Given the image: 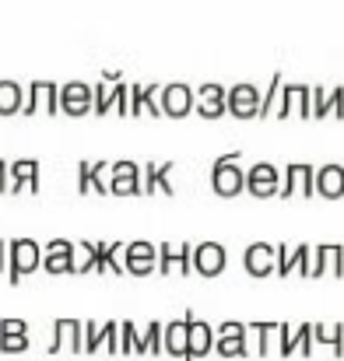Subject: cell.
<instances>
[{"instance_id": "obj_1", "label": "cell", "mask_w": 344, "mask_h": 361, "mask_svg": "<svg viewBox=\"0 0 344 361\" xmlns=\"http://www.w3.org/2000/svg\"><path fill=\"white\" fill-rule=\"evenodd\" d=\"M92 106H95L99 116H106L113 106L119 109V116H130V85H126L116 71H109V74L92 88Z\"/></svg>"}, {"instance_id": "obj_2", "label": "cell", "mask_w": 344, "mask_h": 361, "mask_svg": "<svg viewBox=\"0 0 344 361\" xmlns=\"http://www.w3.org/2000/svg\"><path fill=\"white\" fill-rule=\"evenodd\" d=\"M239 154H242V151L232 147L229 154H222V158L215 161V169H211V186H215L218 197H239V193L246 190V172L235 165Z\"/></svg>"}, {"instance_id": "obj_3", "label": "cell", "mask_w": 344, "mask_h": 361, "mask_svg": "<svg viewBox=\"0 0 344 361\" xmlns=\"http://www.w3.org/2000/svg\"><path fill=\"white\" fill-rule=\"evenodd\" d=\"M42 267V245L35 239H14L11 242V267H7V281L18 284L25 274H35Z\"/></svg>"}, {"instance_id": "obj_4", "label": "cell", "mask_w": 344, "mask_h": 361, "mask_svg": "<svg viewBox=\"0 0 344 361\" xmlns=\"http://www.w3.org/2000/svg\"><path fill=\"white\" fill-rule=\"evenodd\" d=\"M292 113H299L302 120L313 116V88H306V85H281L274 116H278V120H288Z\"/></svg>"}, {"instance_id": "obj_5", "label": "cell", "mask_w": 344, "mask_h": 361, "mask_svg": "<svg viewBox=\"0 0 344 361\" xmlns=\"http://www.w3.org/2000/svg\"><path fill=\"white\" fill-rule=\"evenodd\" d=\"M285 200L288 197H313L316 193V169L313 165H306V161H292L288 169H285V176H281V190H278Z\"/></svg>"}, {"instance_id": "obj_6", "label": "cell", "mask_w": 344, "mask_h": 361, "mask_svg": "<svg viewBox=\"0 0 344 361\" xmlns=\"http://www.w3.org/2000/svg\"><path fill=\"white\" fill-rule=\"evenodd\" d=\"M123 270L134 277H148L158 270V245L151 242H126L123 245Z\"/></svg>"}, {"instance_id": "obj_7", "label": "cell", "mask_w": 344, "mask_h": 361, "mask_svg": "<svg viewBox=\"0 0 344 361\" xmlns=\"http://www.w3.org/2000/svg\"><path fill=\"white\" fill-rule=\"evenodd\" d=\"M35 109H46V113H60V85H53V81H32L28 88H25V106H21V113L25 116H35Z\"/></svg>"}, {"instance_id": "obj_8", "label": "cell", "mask_w": 344, "mask_h": 361, "mask_svg": "<svg viewBox=\"0 0 344 361\" xmlns=\"http://www.w3.org/2000/svg\"><path fill=\"white\" fill-rule=\"evenodd\" d=\"M215 351L222 358H246L249 348H246V323H235L225 319L218 330H215Z\"/></svg>"}, {"instance_id": "obj_9", "label": "cell", "mask_w": 344, "mask_h": 361, "mask_svg": "<svg viewBox=\"0 0 344 361\" xmlns=\"http://www.w3.org/2000/svg\"><path fill=\"white\" fill-rule=\"evenodd\" d=\"M225 113L239 116V120H253L260 116V88L256 85H235L225 92Z\"/></svg>"}, {"instance_id": "obj_10", "label": "cell", "mask_w": 344, "mask_h": 361, "mask_svg": "<svg viewBox=\"0 0 344 361\" xmlns=\"http://www.w3.org/2000/svg\"><path fill=\"white\" fill-rule=\"evenodd\" d=\"M74 267H78V245L67 239H53L46 242V249H42V270H49V274H74Z\"/></svg>"}, {"instance_id": "obj_11", "label": "cell", "mask_w": 344, "mask_h": 361, "mask_svg": "<svg viewBox=\"0 0 344 361\" xmlns=\"http://www.w3.org/2000/svg\"><path fill=\"white\" fill-rule=\"evenodd\" d=\"M246 190H249L256 200L274 197V193L281 190V172H278L271 161H256V165L246 172Z\"/></svg>"}, {"instance_id": "obj_12", "label": "cell", "mask_w": 344, "mask_h": 361, "mask_svg": "<svg viewBox=\"0 0 344 361\" xmlns=\"http://www.w3.org/2000/svg\"><path fill=\"white\" fill-rule=\"evenodd\" d=\"M309 256H313V252H309V245L288 249V245L281 242V245H274V274L288 277L292 270H299L302 277H309V270H313V259H309Z\"/></svg>"}, {"instance_id": "obj_13", "label": "cell", "mask_w": 344, "mask_h": 361, "mask_svg": "<svg viewBox=\"0 0 344 361\" xmlns=\"http://www.w3.org/2000/svg\"><path fill=\"white\" fill-rule=\"evenodd\" d=\"M186 319H190L186 361H197V358H204V355H211V351H215V330H211V323H208V319H197L194 312H186Z\"/></svg>"}, {"instance_id": "obj_14", "label": "cell", "mask_w": 344, "mask_h": 361, "mask_svg": "<svg viewBox=\"0 0 344 361\" xmlns=\"http://www.w3.org/2000/svg\"><path fill=\"white\" fill-rule=\"evenodd\" d=\"M109 193H116V197L141 193V165L137 161H113L109 165Z\"/></svg>"}, {"instance_id": "obj_15", "label": "cell", "mask_w": 344, "mask_h": 361, "mask_svg": "<svg viewBox=\"0 0 344 361\" xmlns=\"http://www.w3.org/2000/svg\"><path fill=\"white\" fill-rule=\"evenodd\" d=\"M194 109H197L201 120H218V116H225V88L215 85V81L201 85V88L194 92Z\"/></svg>"}, {"instance_id": "obj_16", "label": "cell", "mask_w": 344, "mask_h": 361, "mask_svg": "<svg viewBox=\"0 0 344 361\" xmlns=\"http://www.w3.org/2000/svg\"><path fill=\"white\" fill-rule=\"evenodd\" d=\"M60 113L67 116H85L92 113V85L85 81H67L60 88Z\"/></svg>"}, {"instance_id": "obj_17", "label": "cell", "mask_w": 344, "mask_h": 361, "mask_svg": "<svg viewBox=\"0 0 344 361\" xmlns=\"http://www.w3.org/2000/svg\"><path fill=\"white\" fill-rule=\"evenodd\" d=\"M158 95H162V102H158V106H162V113H165V116H176V120H179V116L194 113V88H190V85L176 81V85H165Z\"/></svg>"}, {"instance_id": "obj_18", "label": "cell", "mask_w": 344, "mask_h": 361, "mask_svg": "<svg viewBox=\"0 0 344 361\" xmlns=\"http://www.w3.org/2000/svg\"><path fill=\"white\" fill-rule=\"evenodd\" d=\"M64 344H67L74 355L85 351V323H81V319H57V323H53V344H49V355H57Z\"/></svg>"}, {"instance_id": "obj_19", "label": "cell", "mask_w": 344, "mask_h": 361, "mask_svg": "<svg viewBox=\"0 0 344 361\" xmlns=\"http://www.w3.org/2000/svg\"><path fill=\"white\" fill-rule=\"evenodd\" d=\"M194 270L201 277H218L225 270V245H218V242L194 245Z\"/></svg>"}, {"instance_id": "obj_20", "label": "cell", "mask_w": 344, "mask_h": 361, "mask_svg": "<svg viewBox=\"0 0 344 361\" xmlns=\"http://www.w3.org/2000/svg\"><path fill=\"white\" fill-rule=\"evenodd\" d=\"M119 326L116 323H85V351L88 355H95L99 348H106L109 355H119Z\"/></svg>"}, {"instance_id": "obj_21", "label": "cell", "mask_w": 344, "mask_h": 361, "mask_svg": "<svg viewBox=\"0 0 344 361\" xmlns=\"http://www.w3.org/2000/svg\"><path fill=\"white\" fill-rule=\"evenodd\" d=\"M7 176H11V186H7V193H21V190H32V193H39V161H35V158L11 161V165H7Z\"/></svg>"}, {"instance_id": "obj_22", "label": "cell", "mask_w": 344, "mask_h": 361, "mask_svg": "<svg viewBox=\"0 0 344 361\" xmlns=\"http://www.w3.org/2000/svg\"><path fill=\"white\" fill-rule=\"evenodd\" d=\"M186 334H190V319L186 316L165 323L162 326V355H172V358L186 361Z\"/></svg>"}, {"instance_id": "obj_23", "label": "cell", "mask_w": 344, "mask_h": 361, "mask_svg": "<svg viewBox=\"0 0 344 361\" xmlns=\"http://www.w3.org/2000/svg\"><path fill=\"white\" fill-rule=\"evenodd\" d=\"M324 274L344 277V245H331V242H327V245H316L309 277H324Z\"/></svg>"}, {"instance_id": "obj_24", "label": "cell", "mask_w": 344, "mask_h": 361, "mask_svg": "<svg viewBox=\"0 0 344 361\" xmlns=\"http://www.w3.org/2000/svg\"><path fill=\"white\" fill-rule=\"evenodd\" d=\"M242 259H246V270L253 277H271L274 274V245L271 242H253Z\"/></svg>"}, {"instance_id": "obj_25", "label": "cell", "mask_w": 344, "mask_h": 361, "mask_svg": "<svg viewBox=\"0 0 344 361\" xmlns=\"http://www.w3.org/2000/svg\"><path fill=\"white\" fill-rule=\"evenodd\" d=\"M169 172H172V161L169 165H155V161H148L144 169H141V193H155V190H162V193H176V186L169 183Z\"/></svg>"}, {"instance_id": "obj_26", "label": "cell", "mask_w": 344, "mask_h": 361, "mask_svg": "<svg viewBox=\"0 0 344 361\" xmlns=\"http://www.w3.org/2000/svg\"><path fill=\"white\" fill-rule=\"evenodd\" d=\"M331 113H338V120H344V88H331V92L313 88V116L324 120Z\"/></svg>"}, {"instance_id": "obj_27", "label": "cell", "mask_w": 344, "mask_h": 361, "mask_svg": "<svg viewBox=\"0 0 344 361\" xmlns=\"http://www.w3.org/2000/svg\"><path fill=\"white\" fill-rule=\"evenodd\" d=\"M316 193L327 200L344 197V165H324L316 169Z\"/></svg>"}, {"instance_id": "obj_28", "label": "cell", "mask_w": 344, "mask_h": 361, "mask_svg": "<svg viewBox=\"0 0 344 361\" xmlns=\"http://www.w3.org/2000/svg\"><path fill=\"white\" fill-rule=\"evenodd\" d=\"M158 92H162L158 85H148V88L144 85H130V116H137L141 109H148L151 116H162V106L155 99Z\"/></svg>"}, {"instance_id": "obj_29", "label": "cell", "mask_w": 344, "mask_h": 361, "mask_svg": "<svg viewBox=\"0 0 344 361\" xmlns=\"http://www.w3.org/2000/svg\"><path fill=\"white\" fill-rule=\"evenodd\" d=\"M21 106H25V88L18 81H0V116L21 113Z\"/></svg>"}, {"instance_id": "obj_30", "label": "cell", "mask_w": 344, "mask_h": 361, "mask_svg": "<svg viewBox=\"0 0 344 361\" xmlns=\"http://www.w3.org/2000/svg\"><path fill=\"white\" fill-rule=\"evenodd\" d=\"M313 341L331 344V351H334L338 358L344 355V326L341 323H316V326H313Z\"/></svg>"}, {"instance_id": "obj_31", "label": "cell", "mask_w": 344, "mask_h": 361, "mask_svg": "<svg viewBox=\"0 0 344 361\" xmlns=\"http://www.w3.org/2000/svg\"><path fill=\"white\" fill-rule=\"evenodd\" d=\"M295 351L306 355V358L313 355V326H309V323H302L299 330H292V341H288V348H285L281 358H288V355H295Z\"/></svg>"}, {"instance_id": "obj_32", "label": "cell", "mask_w": 344, "mask_h": 361, "mask_svg": "<svg viewBox=\"0 0 344 361\" xmlns=\"http://www.w3.org/2000/svg\"><path fill=\"white\" fill-rule=\"evenodd\" d=\"M281 85H285V78H281V74H274V78H271V88L260 95V120H263V116H274V106H278Z\"/></svg>"}, {"instance_id": "obj_33", "label": "cell", "mask_w": 344, "mask_h": 361, "mask_svg": "<svg viewBox=\"0 0 344 361\" xmlns=\"http://www.w3.org/2000/svg\"><path fill=\"white\" fill-rule=\"evenodd\" d=\"M278 326H281V323H249V326H246V330L256 334V351H260V358L271 351V337L278 334Z\"/></svg>"}, {"instance_id": "obj_34", "label": "cell", "mask_w": 344, "mask_h": 361, "mask_svg": "<svg viewBox=\"0 0 344 361\" xmlns=\"http://www.w3.org/2000/svg\"><path fill=\"white\" fill-rule=\"evenodd\" d=\"M141 355H162V323H148V334L141 337Z\"/></svg>"}, {"instance_id": "obj_35", "label": "cell", "mask_w": 344, "mask_h": 361, "mask_svg": "<svg viewBox=\"0 0 344 361\" xmlns=\"http://www.w3.org/2000/svg\"><path fill=\"white\" fill-rule=\"evenodd\" d=\"M119 337H123V344H119V351H123V355H141V337H137V330H134V323H130V319H123V323H119Z\"/></svg>"}, {"instance_id": "obj_36", "label": "cell", "mask_w": 344, "mask_h": 361, "mask_svg": "<svg viewBox=\"0 0 344 361\" xmlns=\"http://www.w3.org/2000/svg\"><path fill=\"white\" fill-rule=\"evenodd\" d=\"M0 351H4V355H21V351H28V334H0Z\"/></svg>"}, {"instance_id": "obj_37", "label": "cell", "mask_w": 344, "mask_h": 361, "mask_svg": "<svg viewBox=\"0 0 344 361\" xmlns=\"http://www.w3.org/2000/svg\"><path fill=\"white\" fill-rule=\"evenodd\" d=\"M92 190L109 193V161H95L92 165Z\"/></svg>"}, {"instance_id": "obj_38", "label": "cell", "mask_w": 344, "mask_h": 361, "mask_svg": "<svg viewBox=\"0 0 344 361\" xmlns=\"http://www.w3.org/2000/svg\"><path fill=\"white\" fill-rule=\"evenodd\" d=\"M176 259H179V249H172L169 242H162L158 245V274H169L176 267Z\"/></svg>"}, {"instance_id": "obj_39", "label": "cell", "mask_w": 344, "mask_h": 361, "mask_svg": "<svg viewBox=\"0 0 344 361\" xmlns=\"http://www.w3.org/2000/svg\"><path fill=\"white\" fill-rule=\"evenodd\" d=\"M0 334H28V323L18 316H7V319H0Z\"/></svg>"}, {"instance_id": "obj_40", "label": "cell", "mask_w": 344, "mask_h": 361, "mask_svg": "<svg viewBox=\"0 0 344 361\" xmlns=\"http://www.w3.org/2000/svg\"><path fill=\"white\" fill-rule=\"evenodd\" d=\"M88 190H92V165L81 161L78 165V193H88Z\"/></svg>"}, {"instance_id": "obj_41", "label": "cell", "mask_w": 344, "mask_h": 361, "mask_svg": "<svg viewBox=\"0 0 344 361\" xmlns=\"http://www.w3.org/2000/svg\"><path fill=\"white\" fill-rule=\"evenodd\" d=\"M7 267H11V242L0 239V274H7Z\"/></svg>"}, {"instance_id": "obj_42", "label": "cell", "mask_w": 344, "mask_h": 361, "mask_svg": "<svg viewBox=\"0 0 344 361\" xmlns=\"http://www.w3.org/2000/svg\"><path fill=\"white\" fill-rule=\"evenodd\" d=\"M11 179H7V161H0V193H7Z\"/></svg>"}]
</instances>
